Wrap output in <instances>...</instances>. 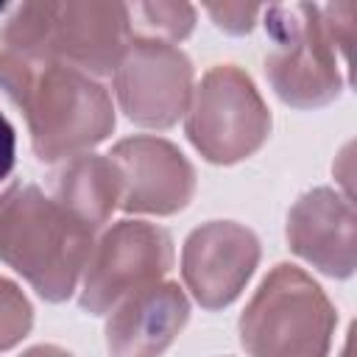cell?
<instances>
[{
  "mask_svg": "<svg viewBox=\"0 0 357 357\" xmlns=\"http://www.w3.org/2000/svg\"><path fill=\"white\" fill-rule=\"evenodd\" d=\"M0 89L22 112L42 162L92 151L114 131V106L92 75L0 47Z\"/></svg>",
  "mask_w": 357,
  "mask_h": 357,
  "instance_id": "cell-1",
  "label": "cell"
},
{
  "mask_svg": "<svg viewBox=\"0 0 357 357\" xmlns=\"http://www.w3.org/2000/svg\"><path fill=\"white\" fill-rule=\"evenodd\" d=\"M126 3L39 0L17 6L0 25V47L75 67L92 78L112 75L131 42Z\"/></svg>",
  "mask_w": 357,
  "mask_h": 357,
  "instance_id": "cell-2",
  "label": "cell"
},
{
  "mask_svg": "<svg viewBox=\"0 0 357 357\" xmlns=\"http://www.w3.org/2000/svg\"><path fill=\"white\" fill-rule=\"evenodd\" d=\"M95 229L70 215L36 184H11L0 209V259L14 268L39 298L61 304L75 293Z\"/></svg>",
  "mask_w": 357,
  "mask_h": 357,
  "instance_id": "cell-3",
  "label": "cell"
},
{
  "mask_svg": "<svg viewBox=\"0 0 357 357\" xmlns=\"http://www.w3.org/2000/svg\"><path fill=\"white\" fill-rule=\"evenodd\" d=\"M337 310L298 265L279 262L245 304L237 335L248 357H329Z\"/></svg>",
  "mask_w": 357,
  "mask_h": 357,
  "instance_id": "cell-4",
  "label": "cell"
},
{
  "mask_svg": "<svg viewBox=\"0 0 357 357\" xmlns=\"http://www.w3.org/2000/svg\"><path fill=\"white\" fill-rule=\"evenodd\" d=\"M262 11L268 39L273 42L265 56V78L276 98L293 109H321L337 100L343 75L321 6L279 3Z\"/></svg>",
  "mask_w": 357,
  "mask_h": 357,
  "instance_id": "cell-5",
  "label": "cell"
},
{
  "mask_svg": "<svg viewBox=\"0 0 357 357\" xmlns=\"http://www.w3.org/2000/svg\"><path fill=\"white\" fill-rule=\"evenodd\" d=\"M184 134L206 162L237 165L265 145L271 112L245 70L215 64L192 86Z\"/></svg>",
  "mask_w": 357,
  "mask_h": 357,
  "instance_id": "cell-6",
  "label": "cell"
},
{
  "mask_svg": "<svg viewBox=\"0 0 357 357\" xmlns=\"http://www.w3.org/2000/svg\"><path fill=\"white\" fill-rule=\"evenodd\" d=\"M173 268L170 234L148 220H117L92 245L84 265L78 307L106 315L120 298L165 282Z\"/></svg>",
  "mask_w": 357,
  "mask_h": 357,
  "instance_id": "cell-7",
  "label": "cell"
},
{
  "mask_svg": "<svg viewBox=\"0 0 357 357\" xmlns=\"http://www.w3.org/2000/svg\"><path fill=\"white\" fill-rule=\"evenodd\" d=\"M114 95L134 126L170 128L192 100V61L170 42L134 33L114 70Z\"/></svg>",
  "mask_w": 357,
  "mask_h": 357,
  "instance_id": "cell-8",
  "label": "cell"
},
{
  "mask_svg": "<svg viewBox=\"0 0 357 357\" xmlns=\"http://www.w3.org/2000/svg\"><path fill=\"white\" fill-rule=\"evenodd\" d=\"M259 237L234 220L192 229L181 248V279L204 310L229 307L259 265Z\"/></svg>",
  "mask_w": 357,
  "mask_h": 357,
  "instance_id": "cell-9",
  "label": "cell"
},
{
  "mask_svg": "<svg viewBox=\"0 0 357 357\" xmlns=\"http://www.w3.org/2000/svg\"><path fill=\"white\" fill-rule=\"evenodd\" d=\"M109 156L123 178V212L176 215L195 195V167L170 139L134 134L120 139Z\"/></svg>",
  "mask_w": 357,
  "mask_h": 357,
  "instance_id": "cell-10",
  "label": "cell"
},
{
  "mask_svg": "<svg viewBox=\"0 0 357 357\" xmlns=\"http://www.w3.org/2000/svg\"><path fill=\"white\" fill-rule=\"evenodd\" d=\"M287 245L332 279H349L357 265V218L349 195L332 187L307 190L287 212Z\"/></svg>",
  "mask_w": 357,
  "mask_h": 357,
  "instance_id": "cell-11",
  "label": "cell"
},
{
  "mask_svg": "<svg viewBox=\"0 0 357 357\" xmlns=\"http://www.w3.org/2000/svg\"><path fill=\"white\" fill-rule=\"evenodd\" d=\"M109 357H162L190 321V301L178 282H156L106 312Z\"/></svg>",
  "mask_w": 357,
  "mask_h": 357,
  "instance_id": "cell-12",
  "label": "cell"
},
{
  "mask_svg": "<svg viewBox=\"0 0 357 357\" xmlns=\"http://www.w3.org/2000/svg\"><path fill=\"white\" fill-rule=\"evenodd\" d=\"M50 192L56 204L98 231L120 206L123 178L109 153L86 151L64 159L50 173Z\"/></svg>",
  "mask_w": 357,
  "mask_h": 357,
  "instance_id": "cell-13",
  "label": "cell"
},
{
  "mask_svg": "<svg viewBox=\"0 0 357 357\" xmlns=\"http://www.w3.org/2000/svg\"><path fill=\"white\" fill-rule=\"evenodd\" d=\"M131 17H139L148 33L139 36H153L162 42H181L192 33L195 28V8L190 3H139L128 6Z\"/></svg>",
  "mask_w": 357,
  "mask_h": 357,
  "instance_id": "cell-14",
  "label": "cell"
},
{
  "mask_svg": "<svg viewBox=\"0 0 357 357\" xmlns=\"http://www.w3.org/2000/svg\"><path fill=\"white\" fill-rule=\"evenodd\" d=\"M33 326V307L11 279L0 276V351L20 346Z\"/></svg>",
  "mask_w": 357,
  "mask_h": 357,
  "instance_id": "cell-15",
  "label": "cell"
},
{
  "mask_svg": "<svg viewBox=\"0 0 357 357\" xmlns=\"http://www.w3.org/2000/svg\"><path fill=\"white\" fill-rule=\"evenodd\" d=\"M354 3H329L321 8V20L324 28L335 45V50L343 56V64H349V53H351V39H354Z\"/></svg>",
  "mask_w": 357,
  "mask_h": 357,
  "instance_id": "cell-16",
  "label": "cell"
},
{
  "mask_svg": "<svg viewBox=\"0 0 357 357\" xmlns=\"http://www.w3.org/2000/svg\"><path fill=\"white\" fill-rule=\"evenodd\" d=\"M206 14L215 20V25L226 33H234V36H243L254 28L257 17L262 14V6H254V3H209L206 6Z\"/></svg>",
  "mask_w": 357,
  "mask_h": 357,
  "instance_id": "cell-17",
  "label": "cell"
},
{
  "mask_svg": "<svg viewBox=\"0 0 357 357\" xmlns=\"http://www.w3.org/2000/svg\"><path fill=\"white\" fill-rule=\"evenodd\" d=\"M14 159H17V137H14V126L6 120V114L0 112V184L11 176L14 170Z\"/></svg>",
  "mask_w": 357,
  "mask_h": 357,
  "instance_id": "cell-18",
  "label": "cell"
},
{
  "mask_svg": "<svg viewBox=\"0 0 357 357\" xmlns=\"http://www.w3.org/2000/svg\"><path fill=\"white\" fill-rule=\"evenodd\" d=\"M20 357H73L67 349H61V346H53V343H42V346H31V349H25Z\"/></svg>",
  "mask_w": 357,
  "mask_h": 357,
  "instance_id": "cell-19",
  "label": "cell"
},
{
  "mask_svg": "<svg viewBox=\"0 0 357 357\" xmlns=\"http://www.w3.org/2000/svg\"><path fill=\"white\" fill-rule=\"evenodd\" d=\"M8 192H11V184H8V187L0 192V209H3V204H6V198H8Z\"/></svg>",
  "mask_w": 357,
  "mask_h": 357,
  "instance_id": "cell-20",
  "label": "cell"
}]
</instances>
